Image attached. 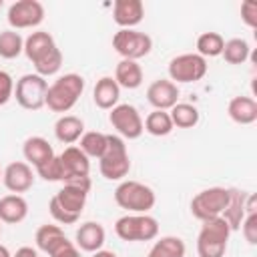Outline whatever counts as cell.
I'll return each instance as SVG.
<instances>
[{"mask_svg":"<svg viewBox=\"0 0 257 257\" xmlns=\"http://www.w3.org/2000/svg\"><path fill=\"white\" fill-rule=\"evenodd\" d=\"M145 18V4L141 0H116L112 4V20L120 28H135Z\"/></svg>","mask_w":257,"mask_h":257,"instance_id":"cell-15","label":"cell"},{"mask_svg":"<svg viewBox=\"0 0 257 257\" xmlns=\"http://www.w3.org/2000/svg\"><path fill=\"white\" fill-rule=\"evenodd\" d=\"M2 6H4V0H0V8H2Z\"/></svg>","mask_w":257,"mask_h":257,"instance_id":"cell-43","label":"cell"},{"mask_svg":"<svg viewBox=\"0 0 257 257\" xmlns=\"http://www.w3.org/2000/svg\"><path fill=\"white\" fill-rule=\"evenodd\" d=\"M112 48L124 60H141L153 50V38L135 28H118L112 36Z\"/></svg>","mask_w":257,"mask_h":257,"instance_id":"cell-7","label":"cell"},{"mask_svg":"<svg viewBox=\"0 0 257 257\" xmlns=\"http://www.w3.org/2000/svg\"><path fill=\"white\" fill-rule=\"evenodd\" d=\"M28 215V203L22 195H4L0 199V223H8V225H16L22 223Z\"/></svg>","mask_w":257,"mask_h":257,"instance_id":"cell-20","label":"cell"},{"mask_svg":"<svg viewBox=\"0 0 257 257\" xmlns=\"http://www.w3.org/2000/svg\"><path fill=\"white\" fill-rule=\"evenodd\" d=\"M74 239H76L74 245H76L80 251L94 253V251L102 249V245H104V241H106V231H104V227H102L100 223H96V221H86V223H82V225L76 229Z\"/></svg>","mask_w":257,"mask_h":257,"instance_id":"cell-16","label":"cell"},{"mask_svg":"<svg viewBox=\"0 0 257 257\" xmlns=\"http://www.w3.org/2000/svg\"><path fill=\"white\" fill-rule=\"evenodd\" d=\"M147 100L155 110H171L179 102V86L169 78H157L147 88Z\"/></svg>","mask_w":257,"mask_h":257,"instance_id":"cell-14","label":"cell"},{"mask_svg":"<svg viewBox=\"0 0 257 257\" xmlns=\"http://www.w3.org/2000/svg\"><path fill=\"white\" fill-rule=\"evenodd\" d=\"M86 199H88V193L78 189V187H72V185H62V189L54 195V201L70 215L78 217L82 215L84 211V205H86Z\"/></svg>","mask_w":257,"mask_h":257,"instance_id":"cell-21","label":"cell"},{"mask_svg":"<svg viewBox=\"0 0 257 257\" xmlns=\"http://www.w3.org/2000/svg\"><path fill=\"white\" fill-rule=\"evenodd\" d=\"M82 92H84V78L80 74L76 72L62 74L52 84H48L44 106H48L52 112L64 114L78 102Z\"/></svg>","mask_w":257,"mask_h":257,"instance_id":"cell-2","label":"cell"},{"mask_svg":"<svg viewBox=\"0 0 257 257\" xmlns=\"http://www.w3.org/2000/svg\"><path fill=\"white\" fill-rule=\"evenodd\" d=\"M36 175L48 183H62L64 181V169H62V163H60V157L54 155L52 159H48L46 163L38 165L36 169Z\"/></svg>","mask_w":257,"mask_h":257,"instance_id":"cell-34","label":"cell"},{"mask_svg":"<svg viewBox=\"0 0 257 257\" xmlns=\"http://www.w3.org/2000/svg\"><path fill=\"white\" fill-rule=\"evenodd\" d=\"M24 54L42 78L56 74L62 66V52L46 30H34L24 38Z\"/></svg>","mask_w":257,"mask_h":257,"instance_id":"cell-1","label":"cell"},{"mask_svg":"<svg viewBox=\"0 0 257 257\" xmlns=\"http://www.w3.org/2000/svg\"><path fill=\"white\" fill-rule=\"evenodd\" d=\"M207 60L199 56L197 52H185L175 58H171L167 70L169 80L175 84H187V82H199L207 74Z\"/></svg>","mask_w":257,"mask_h":257,"instance_id":"cell-9","label":"cell"},{"mask_svg":"<svg viewBox=\"0 0 257 257\" xmlns=\"http://www.w3.org/2000/svg\"><path fill=\"white\" fill-rule=\"evenodd\" d=\"M14 96V78L10 72L0 70V106H4Z\"/></svg>","mask_w":257,"mask_h":257,"instance_id":"cell-38","label":"cell"},{"mask_svg":"<svg viewBox=\"0 0 257 257\" xmlns=\"http://www.w3.org/2000/svg\"><path fill=\"white\" fill-rule=\"evenodd\" d=\"M239 229H241V233H243V237L249 245H257V213L245 215Z\"/></svg>","mask_w":257,"mask_h":257,"instance_id":"cell-36","label":"cell"},{"mask_svg":"<svg viewBox=\"0 0 257 257\" xmlns=\"http://www.w3.org/2000/svg\"><path fill=\"white\" fill-rule=\"evenodd\" d=\"M48 211H50L52 219H54L58 225H74V223L78 221V217H74V215L66 213V211H64V209L54 201V197L48 201Z\"/></svg>","mask_w":257,"mask_h":257,"instance_id":"cell-37","label":"cell"},{"mask_svg":"<svg viewBox=\"0 0 257 257\" xmlns=\"http://www.w3.org/2000/svg\"><path fill=\"white\" fill-rule=\"evenodd\" d=\"M12 257H38V251H36L34 247H28V245H24V247L16 249V253H14Z\"/></svg>","mask_w":257,"mask_h":257,"instance_id":"cell-40","label":"cell"},{"mask_svg":"<svg viewBox=\"0 0 257 257\" xmlns=\"http://www.w3.org/2000/svg\"><path fill=\"white\" fill-rule=\"evenodd\" d=\"M78 149L88 157V159H100L104 149H106V135L98 131H88L80 137Z\"/></svg>","mask_w":257,"mask_h":257,"instance_id":"cell-32","label":"cell"},{"mask_svg":"<svg viewBox=\"0 0 257 257\" xmlns=\"http://www.w3.org/2000/svg\"><path fill=\"white\" fill-rule=\"evenodd\" d=\"M6 18L12 30L36 28L44 20V6L38 0H16L10 4Z\"/></svg>","mask_w":257,"mask_h":257,"instance_id":"cell-12","label":"cell"},{"mask_svg":"<svg viewBox=\"0 0 257 257\" xmlns=\"http://www.w3.org/2000/svg\"><path fill=\"white\" fill-rule=\"evenodd\" d=\"M247 195L245 191H239V189H229V203L223 211V219L225 223L229 225L231 231H239L245 215H247V209H245V201H247Z\"/></svg>","mask_w":257,"mask_h":257,"instance_id":"cell-22","label":"cell"},{"mask_svg":"<svg viewBox=\"0 0 257 257\" xmlns=\"http://www.w3.org/2000/svg\"><path fill=\"white\" fill-rule=\"evenodd\" d=\"M22 155H24L26 163L36 169L38 165H42L54 157V149L44 137H28L22 145Z\"/></svg>","mask_w":257,"mask_h":257,"instance_id":"cell-24","label":"cell"},{"mask_svg":"<svg viewBox=\"0 0 257 257\" xmlns=\"http://www.w3.org/2000/svg\"><path fill=\"white\" fill-rule=\"evenodd\" d=\"M0 235H2V225H0Z\"/></svg>","mask_w":257,"mask_h":257,"instance_id":"cell-44","label":"cell"},{"mask_svg":"<svg viewBox=\"0 0 257 257\" xmlns=\"http://www.w3.org/2000/svg\"><path fill=\"white\" fill-rule=\"evenodd\" d=\"M84 135V120L74 114H62L54 122V137L64 145H74Z\"/></svg>","mask_w":257,"mask_h":257,"instance_id":"cell-23","label":"cell"},{"mask_svg":"<svg viewBox=\"0 0 257 257\" xmlns=\"http://www.w3.org/2000/svg\"><path fill=\"white\" fill-rule=\"evenodd\" d=\"M114 233L126 243L153 241L159 235V221L149 213H126L116 219Z\"/></svg>","mask_w":257,"mask_h":257,"instance_id":"cell-5","label":"cell"},{"mask_svg":"<svg viewBox=\"0 0 257 257\" xmlns=\"http://www.w3.org/2000/svg\"><path fill=\"white\" fill-rule=\"evenodd\" d=\"M169 116L173 120V126L177 128H193L199 118H201V112L195 104L191 102H177L171 110H169Z\"/></svg>","mask_w":257,"mask_h":257,"instance_id":"cell-27","label":"cell"},{"mask_svg":"<svg viewBox=\"0 0 257 257\" xmlns=\"http://www.w3.org/2000/svg\"><path fill=\"white\" fill-rule=\"evenodd\" d=\"M0 257H12V253L8 251V247L2 245V243H0Z\"/></svg>","mask_w":257,"mask_h":257,"instance_id":"cell-42","label":"cell"},{"mask_svg":"<svg viewBox=\"0 0 257 257\" xmlns=\"http://www.w3.org/2000/svg\"><path fill=\"white\" fill-rule=\"evenodd\" d=\"M201 231L197 235V253L199 257H223L227 251L231 229L223 217L201 221Z\"/></svg>","mask_w":257,"mask_h":257,"instance_id":"cell-6","label":"cell"},{"mask_svg":"<svg viewBox=\"0 0 257 257\" xmlns=\"http://www.w3.org/2000/svg\"><path fill=\"white\" fill-rule=\"evenodd\" d=\"M64 231L60 225H52V223H46V225H40L36 229V235H34V241H36V247L40 251H44L46 255L50 253V249L60 241L64 239Z\"/></svg>","mask_w":257,"mask_h":257,"instance_id":"cell-31","label":"cell"},{"mask_svg":"<svg viewBox=\"0 0 257 257\" xmlns=\"http://www.w3.org/2000/svg\"><path fill=\"white\" fill-rule=\"evenodd\" d=\"M114 203L128 213H149L157 203V195L149 185L128 179L114 189Z\"/></svg>","mask_w":257,"mask_h":257,"instance_id":"cell-4","label":"cell"},{"mask_svg":"<svg viewBox=\"0 0 257 257\" xmlns=\"http://www.w3.org/2000/svg\"><path fill=\"white\" fill-rule=\"evenodd\" d=\"M92 257H116L114 251H108V249H98L92 253Z\"/></svg>","mask_w":257,"mask_h":257,"instance_id":"cell-41","label":"cell"},{"mask_svg":"<svg viewBox=\"0 0 257 257\" xmlns=\"http://www.w3.org/2000/svg\"><path fill=\"white\" fill-rule=\"evenodd\" d=\"M143 126L153 137H167L173 133V120L169 116V110H153L143 120Z\"/></svg>","mask_w":257,"mask_h":257,"instance_id":"cell-28","label":"cell"},{"mask_svg":"<svg viewBox=\"0 0 257 257\" xmlns=\"http://www.w3.org/2000/svg\"><path fill=\"white\" fill-rule=\"evenodd\" d=\"M118 98H120V86L116 84V80L112 76H102L96 80V84L92 88V100L98 108L110 110L118 104Z\"/></svg>","mask_w":257,"mask_h":257,"instance_id":"cell-17","label":"cell"},{"mask_svg":"<svg viewBox=\"0 0 257 257\" xmlns=\"http://www.w3.org/2000/svg\"><path fill=\"white\" fill-rule=\"evenodd\" d=\"M24 52V38L20 36V32L8 28L0 32V58L12 60L18 58Z\"/></svg>","mask_w":257,"mask_h":257,"instance_id":"cell-30","label":"cell"},{"mask_svg":"<svg viewBox=\"0 0 257 257\" xmlns=\"http://www.w3.org/2000/svg\"><path fill=\"white\" fill-rule=\"evenodd\" d=\"M108 120H110L112 128L118 133L120 139L135 141V139H139L145 133L143 116H141L139 108L128 104V102H118L114 108H110Z\"/></svg>","mask_w":257,"mask_h":257,"instance_id":"cell-11","label":"cell"},{"mask_svg":"<svg viewBox=\"0 0 257 257\" xmlns=\"http://www.w3.org/2000/svg\"><path fill=\"white\" fill-rule=\"evenodd\" d=\"M241 20L249 28H257V2L255 0H245L241 4Z\"/></svg>","mask_w":257,"mask_h":257,"instance_id":"cell-39","label":"cell"},{"mask_svg":"<svg viewBox=\"0 0 257 257\" xmlns=\"http://www.w3.org/2000/svg\"><path fill=\"white\" fill-rule=\"evenodd\" d=\"M185 251H187V247L181 237L167 235L153 243L147 257H185Z\"/></svg>","mask_w":257,"mask_h":257,"instance_id":"cell-26","label":"cell"},{"mask_svg":"<svg viewBox=\"0 0 257 257\" xmlns=\"http://www.w3.org/2000/svg\"><path fill=\"white\" fill-rule=\"evenodd\" d=\"M227 114L237 124H253L257 120V100L253 96H233L227 106Z\"/></svg>","mask_w":257,"mask_h":257,"instance_id":"cell-18","label":"cell"},{"mask_svg":"<svg viewBox=\"0 0 257 257\" xmlns=\"http://www.w3.org/2000/svg\"><path fill=\"white\" fill-rule=\"evenodd\" d=\"M2 183L10 193L22 195L28 189H32L34 171L26 161H14V163L6 165V169L2 171Z\"/></svg>","mask_w":257,"mask_h":257,"instance_id":"cell-13","label":"cell"},{"mask_svg":"<svg viewBox=\"0 0 257 257\" xmlns=\"http://www.w3.org/2000/svg\"><path fill=\"white\" fill-rule=\"evenodd\" d=\"M48 82L40 74H24L14 84V98L26 110H40L46 100Z\"/></svg>","mask_w":257,"mask_h":257,"instance_id":"cell-10","label":"cell"},{"mask_svg":"<svg viewBox=\"0 0 257 257\" xmlns=\"http://www.w3.org/2000/svg\"><path fill=\"white\" fill-rule=\"evenodd\" d=\"M100 175L106 181H122L131 171V159L124 139L118 135H106V149L98 159Z\"/></svg>","mask_w":257,"mask_h":257,"instance_id":"cell-3","label":"cell"},{"mask_svg":"<svg viewBox=\"0 0 257 257\" xmlns=\"http://www.w3.org/2000/svg\"><path fill=\"white\" fill-rule=\"evenodd\" d=\"M223 46H225V38H223L219 32H213V30L203 32V34H199V38H197V54L203 56L205 60H207V58L221 56Z\"/></svg>","mask_w":257,"mask_h":257,"instance_id":"cell-29","label":"cell"},{"mask_svg":"<svg viewBox=\"0 0 257 257\" xmlns=\"http://www.w3.org/2000/svg\"><path fill=\"white\" fill-rule=\"evenodd\" d=\"M251 54V46L245 38H231L225 42L221 56L225 58V62L229 64H243Z\"/></svg>","mask_w":257,"mask_h":257,"instance_id":"cell-33","label":"cell"},{"mask_svg":"<svg viewBox=\"0 0 257 257\" xmlns=\"http://www.w3.org/2000/svg\"><path fill=\"white\" fill-rule=\"evenodd\" d=\"M116 84L120 88H128V90H135L143 84V68L137 60H124L120 58L116 68H114V76Z\"/></svg>","mask_w":257,"mask_h":257,"instance_id":"cell-25","label":"cell"},{"mask_svg":"<svg viewBox=\"0 0 257 257\" xmlns=\"http://www.w3.org/2000/svg\"><path fill=\"white\" fill-rule=\"evenodd\" d=\"M48 257H82V255H80V249H78L72 241H68V239L64 237V239H60V241L50 249Z\"/></svg>","mask_w":257,"mask_h":257,"instance_id":"cell-35","label":"cell"},{"mask_svg":"<svg viewBox=\"0 0 257 257\" xmlns=\"http://www.w3.org/2000/svg\"><path fill=\"white\" fill-rule=\"evenodd\" d=\"M229 203V189L225 187H209L199 191L191 199V215L199 221L221 217Z\"/></svg>","mask_w":257,"mask_h":257,"instance_id":"cell-8","label":"cell"},{"mask_svg":"<svg viewBox=\"0 0 257 257\" xmlns=\"http://www.w3.org/2000/svg\"><path fill=\"white\" fill-rule=\"evenodd\" d=\"M58 157H60V163L64 169V179L90 173V159L76 145H68Z\"/></svg>","mask_w":257,"mask_h":257,"instance_id":"cell-19","label":"cell"},{"mask_svg":"<svg viewBox=\"0 0 257 257\" xmlns=\"http://www.w3.org/2000/svg\"><path fill=\"white\" fill-rule=\"evenodd\" d=\"M0 179H2V171H0Z\"/></svg>","mask_w":257,"mask_h":257,"instance_id":"cell-45","label":"cell"}]
</instances>
